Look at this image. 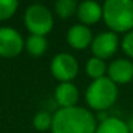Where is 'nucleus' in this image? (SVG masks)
<instances>
[{
    "label": "nucleus",
    "mask_w": 133,
    "mask_h": 133,
    "mask_svg": "<svg viewBox=\"0 0 133 133\" xmlns=\"http://www.w3.org/2000/svg\"><path fill=\"white\" fill-rule=\"evenodd\" d=\"M127 125H128V130L129 133H133V115L129 117V120L127 121Z\"/></svg>",
    "instance_id": "nucleus-19"
},
{
    "label": "nucleus",
    "mask_w": 133,
    "mask_h": 133,
    "mask_svg": "<svg viewBox=\"0 0 133 133\" xmlns=\"http://www.w3.org/2000/svg\"><path fill=\"white\" fill-rule=\"evenodd\" d=\"M25 42L21 34L9 26L0 28V56L2 57H16L22 52Z\"/></svg>",
    "instance_id": "nucleus-6"
},
{
    "label": "nucleus",
    "mask_w": 133,
    "mask_h": 133,
    "mask_svg": "<svg viewBox=\"0 0 133 133\" xmlns=\"http://www.w3.org/2000/svg\"><path fill=\"white\" fill-rule=\"evenodd\" d=\"M33 125L39 132H44V130L51 129V127H52V115L47 111L37 112L34 119H33Z\"/></svg>",
    "instance_id": "nucleus-16"
},
{
    "label": "nucleus",
    "mask_w": 133,
    "mask_h": 133,
    "mask_svg": "<svg viewBox=\"0 0 133 133\" xmlns=\"http://www.w3.org/2000/svg\"><path fill=\"white\" fill-rule=\"evenodd\" d=\"M77 8H78V4L75 0H57L55 3V12L63 20L69 18L73 15H76Z\"/></svg>",
    "instance_id": "nucleus-15"
},
{
    "label": "nucleus",
    "mask_w": 133,
    "mask_h": 133,
    "mask_svg": "<svg viewBox=\"0 0 133 133\" xmlns=\"http://www.w3.org/2000/svg\"><path fill=\"white\" fill-rule=\"evenodd\" d=\"M97 119L88 108H59L52 115V133H95Z\"/></svg>",
    "instance_id": "nucleus-1"
},
{
    "label": "nucleus",
    "mask_w": 133,
    "mask_h": 133,
    "mask_svg": "<svg viewBox=\"0 0 133 133\" xmlns=\"http://www.w3.org/2000/svg\"><path fill=\"white\" fill-rule=\"evenodd\" d=\"M117 95V85L106 76L99 80H94L88 86L85 93V101L91 110L104 112L115 104Z\"/></svg>",
    "instance_id": "nucleus-3"
},
{
    "label": "nucleus",
    "mask_w": 133,
    "mask_h": 133,
    "mask_svg": "<svg viewBox=\"0 0 133 133\" xmlns=\"http://www.w3.org/2000/svg\"><path fill=\"white\" fill-rule=\"evenodd\" d=\"M47 47H48L47 39H46V37H42V35L31 34L25 41V48L28 50V52L30 55H33L35 57L42 56L47 51Z\"/></svg>",
    "instance_id": "nucleus-14"
},
{
    "label": "nucleus",
    "mask_w": 133,
    "mask_h": 133,
    "mask_svg": "<svg viewBox=\"0 0 133 133\" xmlns=\"http://www.w3.org/2000/svg\"><path fill=\"white\" fill-rule=\"evenodd\" d=\"M18 8L17 0H0V21L11 18Z\"/></svg>",
    "instance_id": "nucleus-17"
},
{
    "label": "nucleus",
    "mask_w": 133,
    "mask_h": 133,
    "mask_svg": "<svg viewBox=\"0 0 133 133\" xmlns=\"http://www.w3.org/2000/svg\"><path fill=\"white\" fill-rule=\"evenodd\" d=\"M91 52L95 57L106 60L116 54L119 48V38L117 34L112 31H102L93 38L91 42Z\"/></svg>",
    "instance_id": "nucleus-7"
},
{
    "label": "nucleus",
    "mask_w": 133,
    "mask_h": 133,
    "mask_svg": "<svg viewBox=\"0 0 133 133\" xmlns=\"http://www.w3.org/2000/svg\"><path fill=\"white\" fill-rule=\"evenodd\" d=\"M26 29L34 35L46 37L54 28V17L51 11L43 4H31L24 15Z\"/></svg>",
    "instance_id": "nucleus-4"
},
{
    "label": "nucleus",
    "mask_w": 133,
    "mask_h": 133,
    "mask_svg": "<svg viewBox=\"0 0 133 133\" xmlns=\"http://www.w3.org/2000/svg\"><path fill=\"white\" fill-rule=\"evenodd\" d=\"M103 21L110 31L129 33L133 30V2L132 0H107L102 5Z\"/></svg>",
    "instance_id": "nucleus-2"
},
{
    "label": "nucleus",
    "mask_w": 133,
    "mask_h": 133,
    "mask_svg": "<svg viewBox=\"0 0 133 133\" xmlns=\"http://www.w3.org/2000/svg\"><path fill=\"white\" fill-rule=\"evenodd\" d=\"M95 133H129L128 125L124 120L116 116H107L97 124Z\"/></svg>",
    "instance_id": "nucleus-12"
},
{
    "label": "nucleus",
    "mask_w": 133,
    "mask_h": 133,
    "mask_svg": "<svg viewBox=\"0 0 133 133\" xmlns=\"http://www.w3.org/2000/svg\"><path fill=\"white\" fill-rule=\"evenodd\" d=\"M121 48L127 56L133 59V30H130L129 33L124 35L123 42H121Z\"/></svg>",
    "instance_id": "nucleus-18"
},
{
    "label": "nucleus",
    "mask_w": 133,
    "mask_h": 133,
    "mask_svg": "<svg viewBox=\"0 0 133 133\" xmlns=\"http://www.w3.org/2000/svg\"><path fill=\"white\" fill-rule=\"evenodd\" d=\"M76 15L82 25L89 26V25H94L98 21H101L103 16V8L97 2L86 0V2H82L81 4H78Z\"/></svg>",
    "instance_id": "nucleus-11"
},
{
    "label": "nucleus",
    "mask_w": 133,
    "mask_h": 133,
    "mask_svg": "<svg viewBox=\"0 0 133 133\" xmlns=\"http://www.w3.org/2000/svg\"><path fill=\"white\" fill-rule=\"evenodd\" d=\"M66 42L75 50H85L86 47L91 46L93 34L89 26L82 24L73 25L66 31Z\"/></svg>",
    "instance_id": "nucleus-10"
},
{
    "label": "nucleus",
    "mask_w": 133,
    "mask_h": 133,
    "mask_svg": "<svg viewBox=\"0 0 133 133\" xmlns=\"http://www.w3.org/2000/svg\"><path fill=\"white\" fill-rule=\"evenodd\" d=\"M55 102L60 108H69L77 106V102L80 99L78 89L72 82H60L54 93Z\"/></svg>",
    "instance_id": "nucleus-9"
},
{
    "label": "nucleus",
    "mask_w": 133,
    "mask_h": 133,
    "mask_svg": "<svg viewBox=\"0 0 133 133\" xmlns=\"http://www.w3.org/2000/svg\"><path fill=\"white\" fill-rule=\"evenodd\" d=\"M107 77L116 85H124L133 80V61L129 59H116L107 66Z\"/></svg>",
    "instance_id": "nucleus-8"
},
{
    "label": "nucleus",
    "mask_w": 133,
    "mask_h": 133,
    "mask_svg": "<svg viewBox=\"0 0 133 133\" xmlns=\"http://www.w3.org/2000/svg\"><path fill=\"white\" fill-rule=\"evenodd\" d=\"M85 72L86 75L94 80H99L102 77H106V73H107V65L104 63V60L99 59V57H90L88 61H86V65H85Z\"/></svg>",
    "instance_id": "nucleus-13"
},
{
    "label": "nucleus",
    "mask_w": 133,
    "mask_h": 133,
    "mask_svg": "<svg viewBox=\"0 0 133 133\" xmlns=\"http://www.w3.org/2000/svg\"><path fill=\"white\" fill-rule=\"evenodd\" d=\"M51 73L60 82H72V80L78 75L80 65L77 59L66 52H60L54 56L51 61Z\"/></svg>",
    "instance_id": "nucleus-5"
}]
</instances>
